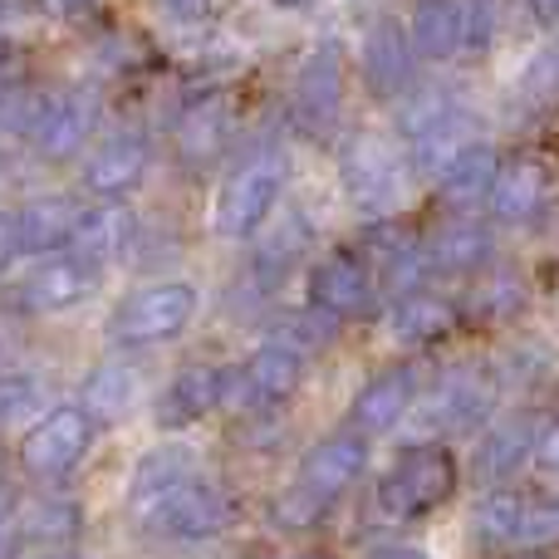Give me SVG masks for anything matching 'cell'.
<instances>
[{"instance_id":"6da1fadb","label":"cell","mask_w":559,"mask_h":559,"mask_svg":"<svg viewBox=\"0 0 559 559\" xmlns=\"http://www.w3.org/2000/svg\"><path fill=\"white\" fill-rule=\"evenodd\" d=\"M456 496V456L442 442H423L403 452L383 476H378V511L388 521H423V515L442 511Z\"/></svg>"},{"instance_id":"7a4b0ae2","label":"cell","mask_w":559,"mask_h":559,"mask_svg":"<svg viewBox=\"0 0 559 559\" xmlns=\"http://www.w3.org/2000/svg\"><path fill=\"white\" fill-rule=\"evenodd\" d=\"M501 25V0H417L407 29L423 59H472L491 49Z\"/></svg>"},{"instance_id":"3957f363","label":"cell","mask_w":559,"mask_h":559,"mask_svg":"<svg viewBox=\"0 0 559 559\" xmlns=\"http://www.w3.org/2000/svg\"><path fill=\"white\" fill-rule=\"evenodd\" d=\"M285 173H289V157L280 147H255L222 182V192H216V206H212L216 231L226 241H251L265 226V216L275 212L280 192H285Z\"/></svg>"},{"instance_id":"277c9868","label":"cell","mask_w":559,"mask_h":559,"mask_svg":"<svg viewBox=\"0 0 559 559\" xmlns=\"http://www.w3.org/2000/svg\"><path fill=\"white\" fill-rule=\"evenodd\" d=\"M491 403H496V378L476 364H462V368L437 378V388L423 397V403L413 397L407 417L417 423L423 437H462V432H476V427L486 423Z\"/></svg>"},{"instance_id":"5b68a950","label":"cell","mask_w":559,"mask_h":559,"mask_svg":"<svg viewBox=\"0 0 559 559\" xmlns=\"http://www.w3.org/2000/svg\"><path fill=\"white\" fill-rule=\"evenodd\" d=\"M197 314V285L187 280H157V285L133 289L128 299H118V309L108 314V334L118 344H163V338H177Z\"/></svg>"},{"instance_id":"8992f818","label":"cell","mask_w":559,"mask_h":559,"mask_svg":"<svg viewBox=\"0 0 559 559\" xmlns=\"http://www.w3.org/2000/svg\"><path fill=\"white\" fill-rule=\"evenodd\" d=\"M236 521V496L226 481H206V476H187L182 486L163 496L153 511L143 515V531L163 535V540H212Z\"/></svg>"},{"instance_id":"52a82bcc","label":"cell","mask_w":559,"mask_h":559,"mask_svg":"<svg viewBox=\"0 0 559 559\" xmlns=\"http://www.w3.org/2000/svg\"><path fill=\"white\" fill-rule=\"evenodd\" d=\"M94 123H98V98L88 88H59V94H45L29 104V118L20 133L35 147V157L69 163V157H79L88 147Z\"/></svg>"},{"instance_id":"ba28073f","label":"cell","mask_w":559,"mask_h":559,"mask_svg":"<svg viewBox=\"0 0 559 559\" xmlns=\"http://www.w3.org/2000/svg\"><path fill=\"white\" fill-rule=\"evenodd\" d=\"M338 108H344V55H338L334 39H324V45L309 49L295 74V88H289V123H295L299 138L324 143L338 123Z\"/></svg>"},{"instance_id":"9c48e42d","label":"cell","mask_w":559,"mask_h":559,"mask_svg":"<svg viewBox=\"0 0 559 559\" xmlns=\"http://www.w3.org/2000/svg\"><path fill=\"white\" fill-rule=\"evenodd\" d=\"M338 182L364 216H388L403 202V157L373 133H358L338 147Z\"/></svg>"},{"instance_id":"30bf717a","label":"cell","mask_w":559,"mask_h":559,"mask_svg":"<svg viewBox=\"0 0 559 559\" xmlns=\"http://www.w3.org/2000/svg\"><path fill=\"white\" fill-rule=\"evenodd\" d=\"M94 447V423H88L84 407H55V413H39L35 427L20 442V472L39 476V481H59L69 476Z\"/></svg>"},{"instance_id":"8fae6325","label":"cell","mask_w":559,"mask_h":559,"mask_svg":"<svg viewBox=\"0 0 559 559\" xmlns=\"http://www.w3.org/2000/svg\"><path fill=\"white\" fill-rule=\"evenodd\" d=\"M481 202L491 206V222H506V226L535 222L545 212V202H550V167H545V157L521 153L511 163H496V177Z\"/></svg>"},{"instance_id":"7c38bea8","label":"cell","mask_w":559,"mask_h":559,"mask_svg":"<svg viewBox=\"0 0 559 559\" xmlns=\"http://www.w3.org/2000/svg\"><path fill=\"white\" fill-rule=\"evenodd\" d=\"M364 466H368V437H358L354 427H348V432H334V437H324V442L309 447V456L299 462V481L295 486L299 491H309L314 501L334 506L338 496L364 476Z\"/></svg>"},{"instance_id":"4fadbf2b","label":"cell","mask_w":559,"mask_h":559,"mask_svg":"<svg viewBox=\"0 0 559 559\" xmlns=\"http://www.w3.org/2000/svg\"><path fill=\"white\" fill-rule=\"evenodd\" d=\"M417 397V368L403 364V368H383L378 378H368L364 388L354 393L348 403V427L358 437H383L393 427L407 423V407Z\"/></svg>"},{"instance_id":"5bb4252c","label":"cell","mask_w":559,"mask_h":559,"mask_svg":"<svg viewBox=\"0 0 559 559\" xmlns=\"http://www.w3.org/2000/svg\"><path fill=\"white\" fill-rule=\"evenodd\" d=\"M138 236V222L128 206H118L114 197H108L104 206H88V212L74 216V226H69V241L64 251L74 255L79 265H88V271H98V265L118 261V255L133 246Z\"/></svg>"},{"instance_id":"9a60e30c","label":"cell","mask_w":559,"mask_h":559,"mask_svg":"<svg viewBox=\"0 0 559 559\" xmlns=\"http://www.w3.org/2000/svg\"><path fill=\"white\" fill-rule=\"evenodd\" d=\"M153 163V143H147L143 128H123V133L104 138V143L88 153L84 163V187L94 197H123L138 177Z\"/></svg>"},{"instance_id":"2e32d148","label":"cell","mask_w":559,"mask_h":559,"mask_svg":"<svg viewBox=\"0 0 559 559\" xmlns=\"http://www.w3.org/2000/svg\"><path fill=\"white\" fill-rule=\"evenodd\" d=\"M413 39L397 20H378L364 39V84L378 98H403L413 84Z\"/></svg>"},{"instance_id":"e0dca14e","label":"cell","mask_w":559,"mask_h":559,"mask_svg":"<svg viewBox=\"0 0 559 559\" xmlns=\"http://www.w3.org/2000/svg\"><path fill=\"white\" fill-rule=\"evenodd\" d=\"M222 383H226V368L216 364H192L173 378V383L157 393V427H192L202 417H212L222 407Z\"/></svg>"},{"instance_id":"ac0fdd59","label":"cell","mask_w":559,"mask_h":559,"mask_svg":"<svg viewBox=\"0 0 559 559\" xmlns=\"http://www.w3.org/2000/svg\"><path fill=\"white\" fill-rule=\"evenodd\" d=\"M88 280H94V271L88 265H79L74 255H49L45 265H35L25 280H20L15 289V305L29 309V314H59V309H74L79 299H84Z\"/></svg>"},{"instance_id":"d6986e66","label":"cell","mask_w":559,"mask_h":559,"mask_svg":"<svg viewBox=\"0 0 559 559\" xmlns=\"http://www.w3.org/2000/svg\"><path fill=\"white\" fill-rule=\"evenodd\" d=\"M368 299H373V280H368V265L358 255H348V251L324 255L309 271V305L329 309V314H338V319L364 314Z\"/></svg>"},{"instance_id":"ffe728a7","label":"cell","mask_w":559,"mask_h":559,"mask_svg":"<svg viewBox=\"0 0 559 559\" xmlns=\"http://www.w3.org/2000/svg\"><path fill=\"white\" fill-rule=\"evenodd\" d=\"M305 358L295 344L285 338H271L251 354V364L241 368L246 373V388H251V407H275V403H289L305 383Z\"/></svg>"},{"instance_id":"44dd1931","label":"cell","mask_w":559,"mask_h":559,"mask_svg":"<svg viewBox=\"0 0 559 559\" xmlns=\"http://www.w3.org/2000/svg\"><path fill=\"white\" fill-rule=\"evenodd\" d=\"M74 216H79V206L69 202V197H29L25 206L10 212V226H15V251L20 255L64 251Z\"/></svg>"},{"instance_id":"7402d4cb","label":"cell","mask_w":559,"mask_h":559,"mask_svg":"<svg viewBox=\"0 0 559 559\" xmlns=\"http://www.w3.org/2000/svg\"><path fill=\"white\" fill-rule=\"evenodd\" d=\"M226 133H231V108H226L222 94L212 98H197L177 114V128H173V143H177V157L187 167H206L216 153H222Z\"/></svg>"},{"instance_id":"603a6c76","label":"cell","mask_w":559,"mask_h":559,"mask_svg":"<svg viewBox=\"0 0 559 559\" xmlns=\"http://www.w3.org/2000/svg\"><path fill=\"white\" fill-rule=\"evenodd\" d=\"M187 476H197V452L187 442H167V447H153L143 462L133 466V481H128V501H133L138 521L163 501L173 486H182Z\"/></svg>"},{"instance_id":"cb8c5ba5","label":"cell","mask_w":559,"mask_h":559,"mask_svg":"<svg viewBox=\"0 0 559 559\" xmlns=\"http://www.w3.org/2000/svg\"><path fill=\"white\" fill-rule=\"evenodd\" d=\"M491 251H496L491 226L452 222L427 241V265H432V275H476L491 265Z\"/></svg>"},{"instance_id":"d4e9b609","label":"cell","mask_w":559,"mask_h":559,"mask_svg":"<svg viewBox=\"0 0 559 559\" xmlns=\"http://www.w3.org/2000/svg\"><path fill=\"white\" fill-rule=\"evenodd\" d=\"M496 163H501V153H496L491 143H462L432 177L452 206H472V202H481L486 187H491Z\"/></svg>"},{"instance_id":"484cf974","label":"cell","mask_w":559,"mask_h":559,"mask_svg":"<svg viewBox=\"0 0 559 559\" xmlns=\"http://www.w3.org/2000/svg\"><path fill=\"white\" fill-rule=\"evenodd\" d=\"M456 309L447 305V299H437V295H403L397 299V309H393V338L403 348H432V344H442V338H452L456 334Z\"/></svg>"},{"instance_id":"4316f807","label":"cell","mask_w":559,"mask_h":559,"mask_svg":"<svg viewBox=\"0 0 559 559\" xmlns=\"http://www.w3.org/2000/svg\"><path fill=\"white\" fill-rule=\"evenodd\" d=\"M525 462H531V423H525V417H506V423H496L491 432L481 437L476 456H472V466H476L481 481H506V476H515Z\"/></svg>"},{"instance_id":"83f0119b","label":"cell","mask_w":559,"mask_h":559,"mask_svg":"<svg viewBox=\"0 0 559 559\" xmlns=\"http://www.w3.org/2000/svg\"><path fill=\"white\" fill-rule=\"evenodd\" d=\"M133 397H138V378L128 364H104L84 378V413L94 427H114L133 413Z\"/></svg>"},{"instance_id":"f1b7e54d","label":"cell","mask_w":559,"mask_h":559,"mask_svg":"<svg viewBox=\"0 0 559 559\" xmlns=\"http://www.w3.org/2000/svg\"><path fill=\"white\" fill-rule=\"evenodd\" d=\"M79 506L69 501V496H39V501H25L15 515H10V525H15L25 540L35 545H64L79 535Z\"/></svg>"},{"instance_id":"f546056e","label":"cell","mask_w":559,"mask_h":559,"mask_svg":"<svg viewBox=\"0 0 559 559\" xmlns=\"http://www.w3.org/2000/svg\"><path fill=\"white\" fill-rule=\"evenodd\" d=\"M462 143H466V108L456 104V108H447L442 118L423 123L417 133H407V157H413V167L423 177H432Z\"/></svg>"},{"instance_id":"4dcf8cb0","label":"cell","mask_w":559,"mask_h":559,"mask_svg":"<svg viewBox=\"0 0 559 559\" xmlns=\"http://www.w3.org/2000/svg\"><path fill=\"white\" fill-rule=\"evenodd\" d=\"M427 275H432V265H427V246L417 241V236H407V241H397L393 251H388L378 285H383V295L403 299V295H413V289H423Z\"/></svg>"},{"instance_id":"1f68e13d","label":"cell","mask_w":559,"mask_h":559,"mask_svg":"<svg viewBox=\"0 0 559 559\" xmlns=\"http://www.w3.org/2000/svg\"><path fill=\"white\" fill-rule=\"evenodd\" d=\"M521 506L525 496L515 491H491L476 501V515H472V531L481 545H515V525H521Z\"/></svg>"},{"instance_id":"d6a6232c","label":"cell","mask_w":559,"mask_h":559,"mask_svg":"<svg viewBox=\"0 0 559 559\" xmlns=\"http://www.w3.org/2000/svg\"><path fill=\"white\" fill-rule=\"evenodd\" d=\"M45 413V383L35 373H0V427L29 423Z\"/></svg>"},{"instance_id":"836d02e7","label":"cell","mask_w":559,"mask_h":559,"mask_svg":"<svg viewBox=\"0 0 559 559\" xmlns=\"http://www.w3.org/2000/svg\"><path fill=\"white\" fill-rule=\"evenodd\" d=\"M334 334H338V314H329V309L309 305V309H299V314H289V319H285V334H275V338L295 344L299 354H314V348H324Z\"/></svg>"},{"instance_id":"e575fe53","label":"cell","mask_w":559,"mask_h":559,"mask_svg":"<svg viewBox=\"0 0 559 559\" xmlns=\"http://www.w3.org/2000/svg\"><path fill=\"white\" fill-rule=\"evenodd\" d=\"M559 535V511L550 496H525L521 506V525H515V545H525V550H545V545H555Z\"/></svg>"},{"instance_id":"d590c367","label":"cell","mask_w":559,"mask_h":559,"mask_svg":"<svg viewBox=\"0 0 559 559\" xmlns=\"http://www.w3.org/2000/svg\"><path fill=\"white\" fill-rule=\"evenodd\" d=\"M329 506L324 501H314L309 491H289V496H280V501L271 506V525L275 531H289V535H299V531H314L319 525V515H324Z\"/></svg>"},{"instance_id":"8d00e7d4","label":"cell","mask_w":559,"mask_h":559,"mask_svg":"<svg viewBox=\"0 0 559 559\" xmlns=\"http://www.w3.org/2000/svg\"><path fill=\"white\" fill-rule=\"evenodd\" d=\"M447 108H456V94H452V88H417V94H407L403 114H397V128H403V138H407V133H417L423 123L442 118Z\"/></svg>"},{"instance_id":"74e56055","label":"cell","mask_w":559,"mask_h":559,"mask_svg":"<svg viewBox=\"0 0 559 559\" xmlns=\"http://www.w3.org/2000/svg\"><path fill=\"white\" fill-rule=\"evenodd\" d=\"M521 305H525V285L515 275H496L491 285H481V295H476V314L481 319H506Z\"/></svg>"},{"instance_id":"f35d334b","label":"cell","mask_w":559,"mask_h":559,"mask_svg":"<svg viewBox=\"0 0 559 559\" xmlns=\"http://www.w3.org/2000/svg\"><path fill=\"white\" fill-rule=\"evenodd\" d=\"M531 462L540 466V476H555V466H559L555 417H540V423H531Z\"/></svg>"},{"instance_id":"ab89813d","label":"cell","mask_w":559,"mask_h":559,"mask_svg":"<svg viewBox=\"0 0 559 559\" xmlns=\"http://www.w3.org/2000/svg\"><path fill=\"white\" fill-rule=\"evenodd\" d=\"M157 15L173 20V25H197V20L212 15V0H153Z\"/></svg>"},{"instance_id":"60d3db41","label":"cell","mask_w":559,"mask_h":559,"mask_svg":"<svg viewBox=\"0 0 559 559\" xmlns=\"http://www.w3.org/2000/svg\"><path fill=\"white\" fill-rule=\"evenodd\" d=\"M49 10L64 15V20H84V15H94L98 10V0H49Z\"/></svg>"},{"instance_id":"b9f144b4","label":"cell","mask_w":559,"mask_h":559,"mask_svg":"<svg viewBox=\"0 0 559 559\" xmlns=\"http://www.w3.org/2000/svg\"><path fill=\"white\" fill-rule=\"evenodd\" d=\"M15 226H10V212H0V271H5L10 261H15Z\"/></svg>"},{"instance_id":"7bdbcfd3","label":"cell","mask_w":559,"mask_h":559,"mask_svg":"<svg viewBox=\"0 0 559 559\" xmlns=\"http://www.w3.org/2000/svg\"><path fill=\"white\" fill-rule=\"evenodd\" d=\"M10 515H15V491H10V472L0 466V535L10 531Z\"/></svg>"},{"instance_id":"ee69618b","label":"cell","mask_w":559,"mask_h":559,"mask_svg":"<svg viewBox=\"0 0 559 559\" xmlns=\"http://www.w3.org/2000/svg\"><path fill=\"white\" fill-rule=\"evenodd\" d=\"M531 15H535V20H540V25H545V29H550V25H555V20H559V0H531Z\"/></svg>"},{"instance_id":"f6af8a7d","label":"cell","mask_w":559,"mask_h":559,"mask_svg":"<svg viewBox=\"0 0 559 559\" xmlns=\"http://www.w3.org/2000/svg\"><path fill=\"white\" fill-rule=\"evenodd\" d=\"M364 555H417V545L393 540V545H364Z\"/></svg>"},{"instance_id":"bcb514c9","label":"cell","mask_w":559,"mask_h":559,"mask_svg":"<svg viewBox=\"0 0 559 559\" xmlns=\"http://www.w3.org/2000/svg\"><path fill=\"white\" fill-rule=\"evenodd\" d=\"M280 10H305V5H314V0H275Z\"/></svg>"}]
</instances>
